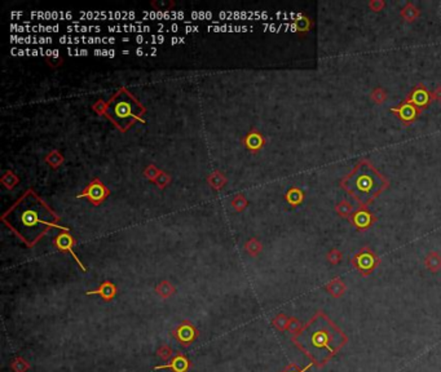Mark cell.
Instances as JSON below:
<instances>
[{
    "mask_svg": "<svg viewBox=\"0 0 441 372\" xmlns=\"http://www.w3.org/2000/svg\"><path fill=\"white\" fill-rule=\"evenodd\" d=\"M145 111V108L127 91V88H121L106 104L105 114L124 132L132 124L143 120Z\"/></svg>",
    "mask_w": 441,
    "mask_h": 372,
    "instance_id": "obj_4",
    "label": "cell"
},
{
    "mask_svg": "<svg viewBox=\"0 0 441 372\" xmlns=\"http://www.w3.org/2000/svg\"><path fill=\"white\" fill-rule=\"evenodd\" d=\"M233 206L237 211H244L246 206H247V202H246V199L242 195H238L233 201Z\"/></svg>",
    "mask_w": 441,
    "mask_h": 372,
    "instance_id": "obj_40",
    "label": "cell"
},
{
    "mask_svg": "<svg viewBox=\"0 0 441 372\" xmlns=\"http://www.w3.org/2000/svg\"><path fill=\"white\" fill-rule=\"evenodd\" d=\"M46 162H47L50 167L57 168L58 165H61V163L64 162V158H62V155H60V153L57 150H54L46 158Z\"/></svg>",
    "mask_w": 441,
    "mask_h": 372,
    "instance_id": "obj_31",
    "label": "cell"
},
{
    "mask_svg": "<svg viewBox=\"0 0 441 372\" xmlns=\"http://www.w3.org/2000/svg\"><path fill=\"white\" fill-rule=\"evenodd\" d=\"M86 295H88V296H91V295H98L105 301H111L115 297V295H117V286H115L114 283H111L110 280H105L96 290L87 291Z\"/></svg>",
    "mask_w": 441,
    "mask_h": 372,
    "instance_id": "obj_13",
    "label": "cell"
},
{
    "mask_svg": "<svg viewBox=\"0 0 441 372\" xmlns=\"http://www.w3.org/2000/svg\"><path fill=\"white\" fill-rule=\"evenodd\" d=\"M378 218L368 209V207H359L352 216L349 221L357 232H366L377 222Z\"/></svg>",
    "mask_w": 441,
    "mask_h": 372,
    "instance_id": "obj_7",
    "label": "cell"
},
{
    "mask_svg": "<svg viewBox=\"0 0 441 372\" xmlns=\"http://www.w3.org/2000/svg\"><path fill=\"white\" fill-rule=\"evenodd\" d=\"M424 266L431 273H439L441 270V255L438 251H431L424 258Z\"/></svg>",
    "mask_w": 441,
    "mask_h": 372,
    "instance_id": "obj_17",
    "label": "cell"
},
{
    "mask_svg": "<svg viewBox=\"0 0 441 372\" xmlns=\"http://www.w3.org/2000/svg\"><path fill=\"white\" fill-rule=\"evenodd\" d=\"M179 30H180L179 25H177V23H172V25L170 26V27H167L166 32H176V31H179Z\"/></svg>",
    "mask_w": 441,
    "mask_h": 372,
    "instance_id": "obj_45",
    "label": "cell"
},
{
    "mask_svg": "<svg viewBox=\"0 0 441 372\" xmlns=\"http://www.w3.org/2000/svg\"><path fill=\"white\" fill-rule=\"evenodd\" d=\"M53 244H54V247L57 248L58 251H61V252H69V254L72 255L73 258H74V260L78 262L79 266H80V269H82L83 272H86L87 270L86 266H84L83 262L79 260V257L75 255L74 250H73L74 244H75V239H74V238H73V236L70 235L68 232H61L60 234H58V235L54 236Z\"/></svg>",
    "mask_w": 441,
    "mask_h": 372,
    "instance_id": "obj_11",
    "label": "cell"
},
{
    "mask_svg": "<svg viewBox=\"0 0 441 372\" xmlns=\"http://www.w3.org/2000/svg\"><path fill=\"white\" fill-rule=\"evenodd\" d=\"M301 328H303V325H301L300 321H299L296 317H290V322H289L287 331L291 333V336H293V335H296Z\"/></svg>",
    "mask_w": 441,
    "mask_h": 372,
    "instance_id": "obj_33",
    "label": "cell"
},
{
    "mask_svg": "<svg viewBox=\"0 0 441 372\" xmlns=\"http://www.w3.org/2000/svg\"><path fill=\"white\" fill-rule=\"evenodd\" d=\"M244 143L246 145V147H247L248 150L254 151L255 153V151H259L264 145H266V139L263 137L262 133L252 129L251 132L246 136V139L244 140Z\"/></svg>",
    "mask_w": 441,
    "mask_h": 372,
    "instance_id": "obj_14",
    "label": "cell"
},
{
    "mask_svg": "<svg viewBox=\"0 0 441 372\" xmlns=\"http://www.w3.org/2000/svg\"><path fill=\"white\" fill-rule=\"evenodd\" d=\"M95 56H105V57H115V50L114 49H95L94 50Z\"/></svg>",
    "mask_w": 441,
    "mask_h": 372,
    "instance_id": "obj_41",
    "label": "cell"
},
{
    "mask_svg": "<svg viewBox=\"0 0 441 372\" xmlns=\"http://www.w3.org/2000/svg\"><path fill=\"white\" fill-rule=\"evenodd\" d=\"M135 53H136L137 56H143V54H147V53H145V49H144V48H137V49L135 50Z\"/></svg>",
    "mask_w": 441,
    "mask_h": 372,
    "instance_id": "obj_48",
    "label": "cell"
},
{
    "mask_svg": "<svg viewBox=\"0 0 441 372\" xmlns=\"http://www.w3.org/2000/svg\"><path fill=\"white\" fill-rule=\"evenodd\" d=\"M391 113L402 124L409 125L416 122L418 116L420 115V113H422V110L416 108L414 105L409 104L408 101H402L401 104L391 109Z\"/></svg>",
    "mask_w": 441,
    "mask_h": 372,
    "instance_id": "obj_8",
    "label": "cell"
},
{
    "mask_svg": "<svg viewBox=\"0 0 441 372\" xmlns=\"http://www.w3.org/2000/svg\"><path fill=\"white\" fill-rule=\"evenodd\" d=\"M400 17H401L405 22L413 23V22H416V20L420 17V9L416 7L414 3L408 1V3L401 8V11H400Z\"/></svg>",
    "mask_w": 441,
    "mask_h": 372,
    "instance_id": "obj_16",
    "label": "cell"
},
{
    "mask_svg": "<svg viewBox=\"0 0 441 372\" xmlns=\"http://www.w3.org/2000/svg\"><path fill=\"white\" fill-rule=\"evenodd\" d=\"M368 7H369L370 11L373 12H382L386 8V1L384 0H370L368 3Z\"/></svg>",
    "mask_w": 441,
    "mask_h": 372,
    "instance_id": "obj_36",
    "label": "cell"
},
{
    "mask_svg": "<svg viewBox=\"0 0 441 372\" xmlns=\"http://www.w3.org/2000/svg\"><path fill=\"white\" fill-rule=\"evenodd\" d=\"M11 369L13 370V372H26L30 369V365L22 357H17L12 361Z\"/></svg>",
    "mask_w": 441,
    "mask_h": 372,
    "instance_id": "obj_27",
    "label": "cell"
},
{
    "mask_svg": "<svg viewBox=\"0 0 441 372\" xmlns=\"http://www.w3.org/2000/svg\"><path fill=\"white\" fill-rule=\"evenodd\" d=\"M161 172L162 171H159V169H158V168H155V165L150 164V165H149V167H147V169H145V176H147V179H149V180H150V181H153V183H154L155 179H157L158 175H159Z\"/></svg>",
    "mask_w": 441,
    "mask_h": 372,
    "instance_id": "obj_38",
    "label": "cell"
},
{
    "mask_svg": "<svg viewBox=\"0 0 441 372\" xmlns=\"http://www.w3.org/2000/svg\"><path fill=\"white\" fill-rule=\"evenodd\" d=\"M110 32H149L151 30L147 25H117L108 26Z\"/></svg>",
    "mask_w": 441,
    "mask_h": 372,
    "instance_id": "obj_18",
    "label": "cell"
},
{
    "mask_svg": "<svg viewBox=\"0 0 441 372\" xmlns=\"http://www.w3.org/2000/svg\"><path fill=\"white\" fill-rule=\"evenodd\" d=\"M351 264L360 276L366 278V277L371 276L375 272V269L379 266L380 258L370 247H363L353 255V257L351 258Z\"/></svg>",
    "mask_w": 441,
    "mask_h": 372,
    "instance_id": "obj_5",
    "label": "cell"
},
{
    "mask_svg": "<svg viewBox=\"0 0 441 372\" xmlns=\"http://www.w3.org/2000/svg\"><path fill=\"white\" fill-rule=\"evenodd\" d=\"M405 101L414 105L419 110H423L432 102V97H431V92L427 90V87L424 86L423 83H419L410 91L409 94L406 96Z\"/></svg>",
    "mask_w": 441,
    "mask_h": 372,
    "instance_id": "obj_10",
    "label": "cell"
},
{
    "mask_svg": "<svg viewBox=\"0 0 441 372\" xmlns=\"http://www.w3.org/2000/svg\"><path fill=\"white\" fill-rule=\"evenodd\" d=\"M61 29L60 25H53V26H44V25H35L32 26L31 31L32 32H58Z\"/></svg>",
    "mask_w": 441,
    "mask_h": 372,
    "instance_id": "obj_34",
    "label": "cell"
},
{
    "mask_svg": "<svg viewBox=\"0 0 441 372\" xmlns=\"http://www.w3.org/2000/svg\"><path fill=\"white\" fill-rule=\"evenodd\" d=\"M198 30H199V27H198V26L188 25L187 27H185V32H198Z\"/></svg>",
    "mask_w": 441,
    "mask_h": 372,
    "instance_id": "obj_46",
    "label": "cell"
},
{
    "mask_svg": "<svg viewBox=\"0 0 441 372\" xmlns=\"http://www.w3.org/2000/svg\"><path fill=\"white\" fill-rule=\"evenodd\" d=\"M289 322H290V318L286 314H284V313H280V314H277L272 319V326L276 329L281 331V332H284V331H287Z\"/></svg>",
    "mask_w": 441,
    "mask_h": 372,
    "instance_id": "obj_24",
    "label": "cell"
},
{
    "mask_svg": "<svg viewBox=\"0 0 441 372\" xmlns=\"http://www.w3.org/2000/svg\"><path fill=\"white\" fill-rule=\"evenodd\" d=\"M109 195H110V190L100 180L95 179L82 193L76 195V198H86L94 206H100Z\"/></svg>",
    "mask_w": 441,
    "mask_h": 372,
    "instance_id": "obj_6",
    "label": "cell"
},
{
    "mask_svg": "<svg viewBox=\"0 0 441 372\" xmlns=\"http://www.w3.org/2000/svg\"><path fill=\"white\" fill-rule=\"evenodd\" d=\"M291 341L317 369H322L343 349L349 337L323 310H317Z\"/></svg>",
    "mask_w": 441,
    "mask_h": 372,
    "instance_id": "obj_1",
    "label": "cell"
},
{
    "mask_svg": "<svg viewBox=\"0 0 441 372\" xmlns=\"http://www.w3.org/2000/svg\"><path fill=\"white\" fill-rule=\"evenodd\" d=\"M312 366H313L312 363H309V365L305 366V367H299L296 363H289V365H287L281 372H307Z\"/></svg>",
    "mask_w": 441,
    "mask_h": 372,
    "instance_id": "obj_35",
    "label": "cell"
},
{
    "mask_svg": "<svg viewBox=\"0 0 441 372\" xmlns=\"http://www.w3.org/2000/svg\"><path fill=\"white\" fill-rule=\"evenodd\" d=\"M58 217L34 191L29 190L3 215V222L25 242L35 246L50 229L69 232L57 225Z\"/></svg>",
    "mask_w": 441,
    "mask_h": 372,
    "instance_id": "obj_2",
    "label": "cell"
},
{
    "mask_svg": "<svg viewBox=\"0 0 441 372\" xmlns=\"http://www.w3.org/2000/svg\"><path fill=\"white\" fill-rule=\"evenodd\" d=\"M190 16H192V18H193V20H196V18H197V20H210V21H211L212 20V12H210V11H207V12H203V11H201V12H192V13H190Z\"/></svg>",
    "mask_w": 441,
    "mask_h": 372,
    "instance_id": "obj_39",
    "label": "cell"
},
{
    "mask_svg": "<svg viewBox=\"0 0 441 372\" xmlns=\"http://www.w3.org/2000/svg\"><path fill=\"white\" fill-rule=\"evenodd\" d=\"M172 335L176 340L179 341L184 348H187L197 340L198 329L196 328L193 323H190L189 321H183V322L180 323V325L173 329Z\"/></svg>",
    "mask_w": 441,
    "mask_h": 372,
    "instance_id": "obj_9",
    "label": "cell"
},
{
    "mask_svg": "<svg viewBox=\"0 0 441 372\" xmlns=\"http://www.w3.org/2000/svg\"><path fill=\"white\" fill-rule=\"evenodd\" d=\"M245 247H246V251H247L248 254L251 255V256H258V255L262 252L263 246H262V243H260V242L256 239V238H251V239L248 240L247 243H246Z\"/></svg>",
    "mask_w": 441,
    "mask_h": 372,
    "instance_id": "obj_28",
    "label": "cell"
},
{
    "mask_svg": "<svg viewBox=\"0 0 441 372\" xmlns=\"http://www.w3.org/2000/svg\"><path fill=\"white\" fill-rule=\"evenodd\" d=\"M69 32H100L101 27L100 26H86V25H74V26H68L66 27Z\"/></svg>",
    "mask_w": 441,
    "mask_h": 372,
    "instance_id": "obj_29",
    "label": "cell"
},
{
    "mask_svg": "<svg viewBox=\"0 0 441 372\" xmlns=\"http://www.w3.org/2000/svg\"><path fill=\"white\" fill-rule=\"evenodd\" d=\"M183 43H185V38H177V36H175V38H171V44H172V46H175V44H183Z\"/></svg>",
    "mask_w": 441,
    "mask_h": 372,
    "instance_id": "obj_44",
    "label": "cell"
},
{
    "mask_svg": "<svg viewBox=\"0 0 441 372\" xmlns=\"http://www.w3.org/2000/svg\"><path fill=\"white\" fill-rule=\"evenodd\" d=\"M1 183H3V185L5 186L7 189H13V187L18 184V179L16 177L13 172L8 171L4 173L3 179H1Z\"/></svg>",
    "mask_w": 441,
    "mask_h": 372,
    "instance_id": "obj_30",
    "label": "cell"
},
{
    "mask_svg": "<svg viewBox=\"0 0 441 372\" xmlns=\"http://www.w3.org/2000/svg\"><path fill=\"white\" fill-rule=\"evenodd\" d=\"M326 260L330 262L331 265L337 266V265L341 264L343 261V252L338 248H331L326 255Z\"/></svg>",
    "mask_w": 441,
    "mask_h": 372,
    "instance_id": "obj_26",
    "label": "cell"
},
{
    "mask_svg": "<svg viewBox=\"0 0 441 372\" xmlns=\"http://www.w3.org/2000/svg\"><path fill=\"white\" fill-rule=\"evenodd\" d=\"M431 97H432V101L441 102V86H438L431 92Z\"/></svg>",
    "mask_w": 441,
    "mask_h": 372,
    "instance_id": "obj_43",
    "label": "cell"
},
{
    "mask_svg": "<svg viewBox=\"0 0 441 372\" xmlns=\"http://www.w3.org/2000/svg\"><path fill=\"white\" fill-rule=\"evenodd\" d=\"M172 354H173L172 349H171L169 345H162V347L157 350V355L161 358L162 361H166V362L170 361V359L173 357Z\"/></svg>",
    "mask_w": 441,
    "mask_h": 372,
    "instance_id": "obj_32",
    "label": "cell"
},
{
    "mask_svg": "<svg viewBox=\"0 0 441 372\" xmlns=\"http://www.w3.org/2000/svg\"><path fill=\"white\" fill-rule=\"evenodd\" d=\"M154 183L157 184L159 189H163L165 186H167L170 183H171V177H170L167 173H165V172H161V173L158 175L157 179H155Z\"/></svg>",
    "mask_w": 441,
    "mask_h": 372,
    "instance_id": "obj_37",
    "label": "cell"
},
{
    "mask_svg": "<svg viewBox=\"0 0 441 372\" xmlns=\"http://www.w3.org/2000/svg\"><path fill=\"white\" fill-rule=\"evenodd\" d=\"M325 290L334 297V299H341L347 292V284L341 278H334L330 282L325 284Z\"/></svg>",
    "mask_w": 441,
    "mask_h": 372,
    "instance_id": "obj_15",
    "label": "cell"
},
{
    "mask_svg": "<svg viewBox=\"0 0 441 372\" xmlns=\"http://www.w3.org/2000/svg\"><path fill=\"white\" fill-rule=\"evenodd\" d=\"M175 291H176L175 287H173L172 284H171V282H169V280H162V282L157 286V288H155V292H157L162 299H169V297H171L175 294Z\"/></svg>",
    "mask_w": 441,
    "mask_h": 372,
    "instance_id": "obj_22",
    "label": "cell"
},
{
    "mask_svg": "<svg viewBox=\"0 0 441 372\" xmlns=\"http://www.w3.org/2000/svg\"><path fill=\"white\" fill-rule=\"evenodd\" d=\"M135 42H136L137 44H143L147 42V38H144L143 35H137L136 38H135Z\"/></svg>",
    "mask_w": 441,
    "mask_h": 372,
    "instance_id": "obj_47",
    "label": "cell"
},
{
    "mask_svg": "<svg viewBox=\"0 0 441 372\" xmlns=\"http://www.w3.org/2000/svg\"><path fill=\"white\" fill-rule=\"evenodd\" d=\"M388 98L387 91L382 88V87H375L371 92H370V100L375 105H383Z\"/></svg>",
    "mask_w": 441,
    "mask_h": 372,
    "instance_id": "obj_23",
    "label": "cell"
},
{
    "mask_svg": "<svg viewBox=\"0 0 441 372\" xmlns=\"http://www.w3.org/2000/svg\"><path fill=\"white\" fill-rule=\"evenodd\" d=\"M353 212H355V206L349 201H347V199H343V201H341L335 206V213L342 218H348L349 220V217H351Z\"/></svg>",
    "mask_w": 441,
    "mask_h": 372,
    "instance_id": "obj_20",
    "label": "cell"
},
{
    "mask_svg": "<svg viewBox=\"0 0 441 372\" xmlns=\"http://www.w3.org/2000/svg\"><path fill=\"white\" fill-rule=\"evenodd\" d=\"M68 54L69 56H88V50L87 49H73L68 46Z\"/></svg>",
    "mask_w": 441,
    "mask_h": 372,
    "instance_id": "obj_42",
    "label": "cell"
},
{
    "mask_svg": "<svg viewBox=\"0 0 441 372\" xmlns=\"http://www.w3.org/2000/svg\"><path fill=\"white\" fill-rule=\"evenodd\" d=\"M190 367H192V363H190V361L187 358V355H184L183 353H177V354L173 355L170 359L169 363L155 366L154 371H158V370H171L172 372H189Z\"/></svg>",
    "mask_w": 441,
    "mask_h": 372,
    "instance_id": "obj_12",
    "label": "cell"
},
{
    "mask_svg": "<svg viewBox=\"0 0 441 372\" xmlns=\"http://www.w3.org/2000/svg\"><path fill=\"white\" fill-rule=\"evenodd\" d=\"M122 53H123V54H128V53H129V50H123Z\"/></svg>",
    "mask_w": 441,
    "mask_h": 372,
    "instance_id": "obj_49",
    "label": "cell"
},
{
    "mask_svg": "<svg viewBox=\"0 0 441 372\" xmlns=\"http://www.w3.org/2000/svg\"><path fill=\"white\" fill-rule=\"evenodd\" d=\"M312 26V21L309 20L308 17H305L304 15H298L295 18L294 25H293V29L295 30V32H308L309 29Z\"/></svg>",
    "mask_w": 441,
    "mask_h": 372,
    "instance_id": "obj_21",
    "label": "cell"
},
{
    "mask_svg": "<svg viewBox=\"0 0 441 372\" xmlns=\"http://www.w3.org/2000/svg\"><path fill=\"white\" fill-rule=\"evenodd\" d=\"M304 191L300 189V187H290L289 191L286 193V201L287 203L290 204V206H299V204L303 203L304 201Z\"/></svg>",
    "mask_w": 441,
    "mask_h": 372,
    "instance_id": "obj_19",
    "label": "cell"
},
{
    "mask_svg": "<svg viewBox=\"0 0 441 372\" xmlns=\"http://www.w3.org/2000/svg\"><path fill=\"white\" fill-rule=\"evenodd\" d=\"M342 189L351 195L360 207H368L390 186V181L368 159L360 161L349 175L341 180Z\"/></svg>",
    "mask_w": 441,
    "mask_h": 372,
    "instance_id": "obj_3",
    "label": "cell"
},
{
    "mask_svg": "<svg viewBox=\"0 0 441 372\" xmlns=\"http://www.w3.org/2000/svg\"><path fill=\"white\" fill-rule=\"evenodd\" d=\"M248 27L247 26H233V25H218V26H208V31H219V32H224V31H230V32H234V31H247Z\"/></svg>",
    "mask_w": 441,
    "mask_h": 372,
    "instance_id": "obj_25",
    "label": "cell"
}]
</instances>
